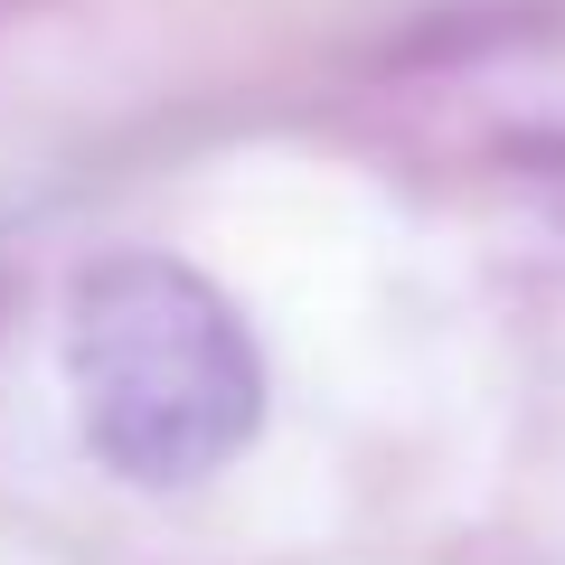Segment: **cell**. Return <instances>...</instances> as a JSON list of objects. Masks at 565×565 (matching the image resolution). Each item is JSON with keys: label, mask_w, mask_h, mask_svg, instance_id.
I'll use <instances>...</instances> for the list:
<instances>
[{"label": "cell", "mask_w": 565, "mask_h": 565, "mask_svg": "<svg viewBox=\"0 0 565 565\" xmlns=\"http://www.w3.org/2000/svg\"><path fill=\"white\" fill-rule=\"evenodd\" d=\"M66 386L85 444L141 490L226 471L264 424V359L199 264L104 255L66 302Z\"/></svg>", "instance_id": "1"}]
</instances>
